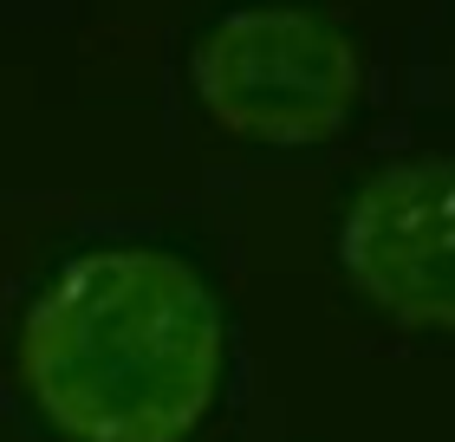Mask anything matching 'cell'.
I'll return each instance as SVG.
<instances>
[{
	"mask_svg": "<svg viewBox=\"0 0 455 442\" xmlns=\"http://www.w3.org/2000/svg\"><path fill=\"white\" fill-rule=\"evenodd\" d=\"M221 365L215 293L163 247L66 261L20 325V384L66 442H182L209 416Z\"/></svg>",
	"mask_w": 455,
	"mask_h": 442,
	"instance_id": "cell-1",
	"label": "cell"
},
{
	"mask_svg": "<svg viewBox=\"0 0 455 442\" xmlns=\"http://www.w3.org/2000/svg\"><path fill=\"white\" fill-rule=\"evenodd\" d=\"M189 85L228 137L267 150L332 143L358 111V52L306 7H235L189 52Z\"/></svg>",
	"mask_w": 455,
	"mask_h": 442,
	"instance_id": "cell-2",
	"label": "cell"
},
{
	"mask_svg": "<svg viewBox=\"0 0 455 442\" xmlns=\"http://www.w3.org/2000/svg\"><path fill=\"white\" fill-rule=\"evenodd\" d=\"M339 267L384 319L455 332V163L378 170L339 221Z\"/></svg>",
	"mask_w": 455,
	"mask_h": 442,
	"instance_id": "cell-3",
	"label": "cell"
}]
</instances>
